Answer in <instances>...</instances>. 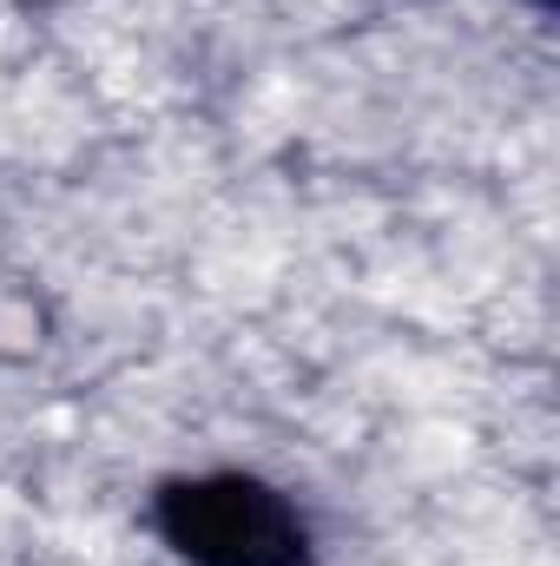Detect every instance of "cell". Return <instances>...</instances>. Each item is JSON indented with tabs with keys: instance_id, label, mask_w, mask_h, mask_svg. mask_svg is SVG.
Segmentation results:
<instances>
[{
	"instance_id": "6da1fadb",
	"label": "cell",
	"mask_w": 560,
	"mask_h": 566,
	"mask_svg": "<svg viewBox=\"0 0 560 566\" xmlns=\"http://www.w3.org/2000/svg\"><path fill=\"white\" fill-rule=\"evenodd\" d=\"M158 527L198 566H303V521L283 494L245 474L178 481L158 501Z\"/></svg>"
}]
</instances>
